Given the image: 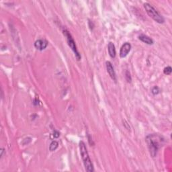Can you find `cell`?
Wrapping results in <instances>:
<instances>
[{
	"label": "cell",
	"mask_w": 172,
	"mask_h": 172,
	"mask_svg": "<svg viewBox=\"0 0 172 172\" xmlns=\"http://www.w3.org/2000/svg\"><path fill=\"white\" fill-rule=\"evenodd\" d=\"M106 69L109 75L110 76V78L114 80V81H116V74L114 71V67L112 66V64L110 61H107L106 63Z\"/></svg>",
	"instance_id": "cell-7"
},
{
	"label": "cell",
	"mask_w": 172,
	"mask_h": 172,
	"mask_svg": "<svg viewBox=\"0 0 172 172\" xmlns=\"http://www.w3.org/2000/svg\"><path fill=\"white\" fill-rule=\"evenodd\" d=\"M162 141V138L157 134H150L146 138L149 153L153 157L157 155Z\"/></svg>",
	"instance_id": "cell-1"
},
{
	"label": "cell",
	"mask_w": 172,
	"mask_h": 172,
	"mask_svg": "<svg viewBox=\"0 0 172 172\" xmlns=\"http://www.w3.org/2000/svg\"><path fill=\"white\" fill-rule=\"evenodd\" d=\"M58 146V142L54 141L52 142H51L50 145V147H49V149L50 151H55V150L57 149Z\"/></svg>",
	"instance_id": "cell-10"
},
{
	"label": "cell",
	"mask_w": 172,
	"mask_h": 172,
	"mask_svg": "<svg viewBox=\"0 0 172 172\" xmlns=\"http://www.w3.org/2000/svg\"><path fill=\"white\" fill-rule=\"evenodd\" d=\"M108 53L110 56L112 58H114L116 57V49L115 46L112 42H110L108 44Z\"/></svg>",
	"instance_id": "cell-8"
},
{
	"label": "cell",
	"mask_w": 172,
	"mask_h": 172,
	"mask_svg": "<svg viewBox=\"0 0 172 172\" xmlns=\"http://www.w3.org/2000/svg\"><path fill=\"white\" fill-rule=\"evenodd\" d=\"M63 34L66 36V38H67L68 45L71 49V50L74 51L77 59L79 61L80 59H81V55H80V54L78 50V48H77V46L75 45V42L74 41V39L73 38L71 34H70V32H69L67 29L65 28L63 30Z\"/></svg>",
	"instance_id": "cell-4"
},
{
	"label": "cell",
	"mask_w": 172,
	"mask_h": 172,
	"mask_svg": "<svg viewBox=\"0 0 172 172\" xmlns=\"http://www.w3.org/2000/svg\"><path fill=\"white\" fill-rule=\"evenodd\" d=\"M138 38L141 40L142 42H143L146 44H147V45H153V40L149 37V36H146L145 34H141L139 36H138Z\"/></svg>",
	"instance_id": "cell-9"
},
{
	"label": "cell",
	"mask_w": 172,
	"mask_h": 172,
	"mask_svg": "<svg viewBox=\"0 0 172 172\" xmlns=\"http://www.w3.org/2000/svg\"><path fill=\"white\" fill-rule=\"evenodd\" d=\"M171 71H172V69L171 67H167L164 69L163 72L164 74L166 75H170L171 74Z\"/></svg>",
	"instance_id": "cell-11"
},
{
	"label": "cell",
	"mask_w": 172,
	"mask_h": 172,
	"mask_svg": "<svg viewBox=\"0 0 172 172\" xmlns=\"http://www.w3.org/2000/svg\"><path fill=\"white\" fill-rule=\"evenodd\" d=\"M79 150H80V153H81L84 166H85L86 171L87 172L94 171V166H93L92 162H91V160L88 154V152H87V149L86 146V144L84 143V142L83 141H81L79 142Z\"/></svg>",
	"instance_id": "cell-2"
},
{
	"label": "cell",
	"mask_w": 172,
	"mask_h": 172,
	"mask_svg": "<svg viewBox=\"0 0 172 172\" xmlns=\"http://www.w3.org/2000/svg\"><path fill=\"white\" fill-rule=\"evenodd\" d=\"M151 92L153 93V95H157V94H158L160 93V89L158 87L155 86V87H153V88L152 89Z\"/></svg>",
	"instance_id": "cell-12"
},
{
	"label": "cell",
	"mask_w": 172,
	"mask_h": 172,
	"mask_svg": "<svg viewBox=\"0 0 172 172\" xmlns=\"http://www.w3.org/2000/svg\"><path fill=\"white\" fill-rule=\"evenodd\" d=\"M144 8L148 15L153 18L155 22H157V23L163 24L165 20L163 16L151 4H149L148 3H144Z\"/></svg>",
	"instance_id": "cell-3"
},
{
	"label": "cell",
	"mask_w": 172,
	"mask_h": 172,
	"mask_svg": "<svg viewBox=\"0 0 172 172\" xmlns=\"http://www.w3.org/2000/svg\"><path fill=\"white\" fill-rule=\"evenodd\" d=\"M47 46H48V42L45 39H39L34 42L35 48L40 50L45 49Z\"/></svg>",
	"instance_id": "cell-6"
},
{
	"label": "cell",
	"mask_w": 172,
	"mask_h": 172,
	"mask_svg": "<svg viewBox=\"0 0 172 172\" xmlns=\"http://www.w3.org/2000/svg\"><path fill=\"white\" fill-rule=\"evenodd\" d=\"M131 49V45L129 42H125L122 46L120 51V57L121 58H124L127 56Z\"/></svg>",
	"instance_id": "cell-5"
},
{
	"label": "cell",
	"mask_w": 172,
	"mask_h": 172,
	"mask_svg": "<svg viewBox=\"0 0 172 172\" xmlns=\"http://www.w3.org/2000/svg\"><path fill=\"white\" fill-rule=\"evenodd\" d=\"M53 135H54V138H57V137H59L60 134H59V133H58L57 131H55V132H54V133Z\"/></svg>",
	"instance_id": "cell-13"
}]
</instances>
